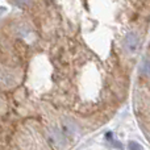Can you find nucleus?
<instances>
[{
    "label": "nucleus",
    "mask_w": 150,
    "mask_h": 150,
    "mask_svg": "<svg viewBox=\"0 0 150 150\" xmlns=\"http://www.w3.org/2000/svg\"><path fill=\"white\" fill-rule=\"evenodd\" d=\"M138 45H140V38H138L137 33L130 32L124 40V47L129 53H134L138 49Z\"/></svg>",
    "instance_id": "f257e3e1"
},
{
    "label": "nucleus",
    "mask_w": 150,
    "mask_h": 150,
    "mask_svg": "<svg viewBox=\"0 0 150 150\" xmlns=\"http://www.w3.org/2000/svg\"><path fill=\"white\" fill-rule=\"evenodd\" d=\"M141 70H142V74L150 78V57H146L144 59L142 65H141Z\"/></svg>",
    "instance_id": "f03ea898"
},
{
    "label": "nucleus",
    "mask_w": 150,
    "mask_h": 150,
    "mask_svg": "<svg viewBox=\"0 0 150 150\" xmlns=\"http://www.w3.org/2000/svg\"><path fill=\"white\" fill-rule=\"evenodd\" d=\"M18 4H23V5H26V4H30L32 0H16Z\"/></svg>",
    "instance_id": "7ed1b4c3"
}]
</instances>
